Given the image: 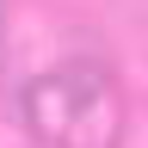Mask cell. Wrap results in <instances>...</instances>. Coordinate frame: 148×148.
<instances>
[{
	"label": "cell",
	"instance_id": "1",
	"mask_svg": "<svg viewBox=\"0 0 148 148\" xmlns=\"http://www.w3.org/2000/svg\"><path fill=\"white\" fill-rule=\"evenodd\" d=\"M25 123L49 148H117L123 142V86L99 62H62L25 86Z\"/></svg>",
	"mask_w": 148,
	"mask_h": 148
}]
</instances>
